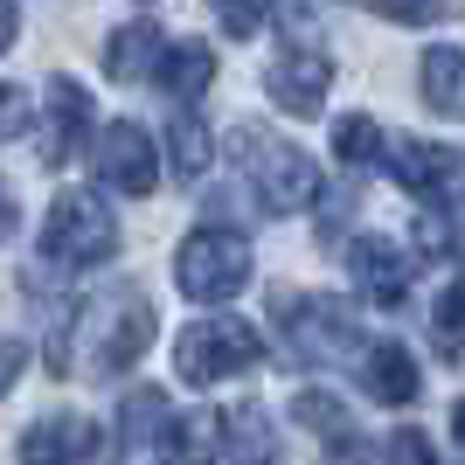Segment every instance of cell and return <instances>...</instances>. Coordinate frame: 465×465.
<instances>
[{
	"mask_svg": "<svg viewBox=\"0 0 465 465\" xmlns=\"http://www.w3.org/2000/svg\"><path fill=\"white\" fill-rule=\"evenodd\" d=\"M223 417H181L160 389H133L118 410V465H209Z\"/></svg>",
	"mask_w": 465,
	"mask_h": 465,
	"instance_id": "cell-1",
	"label": "cell"
},
{
	"mask_svg": "<svg viewBox=\"0 0 465 465\" xmlns=\"http://www.w3.org/2000/svg\"><path fill=\"white\" fill-rule=\"evenodd\" d=\"M146 348H153V299L139 285H118L104 306H91V320H84V361L77 369L91 375H125L146 361Z\"/></svg>",
	"mask_w": 465,
	"mask_h": 465,
	"instance_id": "cell-2",
	"label": "cell"
},
{
	"mask_svg": "<svg viewBox=\"0 0 465 465\" xmlns=\"http://www.w3.org/2000/svg\"><path fill=\"white\" fill-rule=\"evenodd\" d=\"M118 257V223L97 194H56L42 223V264L49 272H97Z\"/></svg>",
	"mask_w": 465,
	"mask_h": 465,
	"instance_id": "cell-3",
	"label": "cell"
},
{
	"mask_svg": "<svg viewBox=\"0 0 465 465\" xmlns=\"http://www.w3.org/2000/svg\"><path fill=\"white\" fill-rule=\"evenodd\" d=\"M236 160H243L257 202H264L272 215H292V209H306L312 194H320V167H312L292 139H278V133L243 125V133H236Z\"/></svg>",
	"mask_w": 465,
	"mask_h": 465,
	"instance_id": "cell-4",
	"label": "cell"
},
{
	"mask_svg": "<svg viewBox=\"0 0 465 465\" xmlns=\"http://www.w3.org/2000/svg\"><path fill=\"white\" fill-rule=\"evenodd\" d=\"M264 361V341H257L251 320H236V312H202L188 333L174 341V369L181 382H223V375H243Z\"/></svg>",
	"mask_w": 465,
	"mask_h": 465,
	"instance_id": "cell-5",
	"label": "cell"
},
{
	"mask_svg": "<svg viewBox=\"0 0 465 465\" xmlns=\"http://www.w3.org/2000/svg\"><path fill=\"white\" fill-rule=\"evenodd\" d=\"M174 278L194 306H223V299H236L251 285V243L236 230H194L174 257Z\"/></svg>",
	"mask_w": 465,
	"mask_h": 465,
	"instance_id": "cell-6",
	"label": "cell"
},
{
	"mask_svg": "<svg viewBox=\"0 0 465 465\" xmlns=\"http://www.w3.org/2000/svg\"><path fill=\"white\" fill-rule=\"evenodd\" d=\"M285 333L299 361H369V333L341 299H285Z\"/></svg>",
	"mask_w": 465,
	"mask_h": 465,
	"instance_id": "cell-7",
	"label": "cell"
},
{
	"mask_svg": "<svg viewBox=\"0 0 465 465\" xmlns=\"http://www.w3.org/2000/svg\"><path fill=\"white\" fill-rule=\"evenodd\" d=\"M91 167H97V181L118 188V194H153V181H160V153H153V139H146V125H133V118H112V125L97 133Z\"/></svg>",
	"mask_w": 465,
	"mask_h": 465,
	"instance_id": "cell-8",
	"label": "cell"
},
{
	"mask_svg": "<svg viewBox=\"0 0 465 465\" xmlns=\"http://www.w3.org/2000/svg\"><path fill=\"white\" fill-rule=\"evenodd\" d=\"M327 84H333V63L312 42H285L272 56V70H264V91H272V104L285 118H312L327 104Z\"/></svg>",
	"mask_w": 465,
	"mask_h": 465,
	"instance_id": "cell-9",
	"label": "cell"
},
{
	"mask_svg": "<svg viewBox=\"0 0 465 465\" xmlns=\"http://www.w3.org/2000/svg\"><path fill=\"white\" fill-rule=\"evenodd\" d=\"M84 133H91V91L77 77H49V97H42V118H35L42 167H63L84 146Z\"/></svg>",
	"mask_w": 465,
	"mask_h": 465,
	"instance_id": "cell-10",
	"label": "cell"
},
{
	"mask_svg": "<svg viewBox=\"0 0 465 465\" xmlns=\"http://www.w3.org/2000/svg\"><path fill=\"white\" fill-rule=\"evenodd\" d=\"M348 272H354V285L369 292L375 306H403L410 299V257L396 251V243H382V236H361V243H354Z\"/></svg>",
	"mask_w": 465,
	"mask_h": 465,
	"instance_id": "cell-11",
	"label": "cell"
},
{
	"mask_svg": "<svg viewBox=\"0 0 465 465\" xmlns=\"http://www.w3.org/2000/svg\"><path fill=\"white\" fill-rule=\"evenodd\" d=\"M97 451V424L91 417H42L21 430V465H77Z\"/></svg>",
	"mask_w": 465,
	"mask_h": 465,
	"instance_id": "cell-12",
	"label": "cell"
},
{
	"mask_svg": "<svg viewBox=\"0 0 465 465\" xmlns=\"http://www.w3.org/2000/svg\"><path fill=\"white\" fill-rule=\"evenodd\" d=\"M292 417H299V424L320 438L327 465H354V459H361V445H354V417L333 403L327 389H299V396H292Z\"/></svg>",
	"mask_w": 465,
	"mask_h": 465,
	"instance_id": "cell-13",
	"label": "cell"
},
{
	"mask_svg": "<svg viewBox=\"0 0 465 465\" xmlns=\"http://www.w3.org/2000/svg\"><path fill=\"white\" fill-rule=\"evenodd\" d=\"M167 49H174V42L160 35L153 21H125V28L104 42V70H112L118 84H146V77H160Z\"/></svg>",
	"mask_w": 465,
	"mask_h": 465,
	"instance_id": "cell-14",
	"label": "cell"
},
{
	"mask_svg": "<svg viewBox=\"0 0 465 465\" xmlns=\"http://www.w3.org/2000/svg\"><path fill=\"white\" fill-rule=\"evenodd\" d=\"M389 167H396V181H403L410 194H445V181L459 174V153L451 146H438V139H389Z\"/></svg>",
	"mask_w": 465,
	"mask_h": 465,
	"instance_id": "cell-15",
	"label": "cell"
},
{
	"mask_svg": "<svg viewBox=\"0 0 465 465\" xmlns=\"http://www.w3.org/2000/svg\"><path fill=\"white\" fill-rule=\"evenodd\" d=\"M215 465H278V430L257 403L223 410V459Z\"/></svg>",
	"mask_w": 465,
	"mask_h": 465,
	"instance_id": "cell-16",
	"label": "cell"
},
{
	"mask_svg": "<svg viewBox=\"0 0 465 465\" xmlns=\"http://www.w3.org/2000/svg\"><path fill=\"white\" fill-rule=\"evenodd\" d=\"M361 382H369L375 403L403 410V403H417V389H424V369L410 361V348H396V341H375L369 361H361Z\"/></svg>",
	"mask_w": 465,
	"mask_h": 465,
	"instance_id": "cell-17",
	"label": "cell"
},
{
	"mask_svg": "<svg viewBox=\"0 0 465 465\" xmlns=\"http://www.w3.org/2000/svg\"><path fill=\"white\" fill-rule=\"evenodd\" d=\"M417 84H424V104L438 118H465V56L459 49H424V63H417Z\"/></svg>",
	"mask_w": 465,
	"mask_h": 465,
	"instance_id": "cell-18",
	"label": "cell"
},
{
	"mask_svg": "<svg viewBox=\"0 0 465 465\" xmlns=\"http://www.w3.org/2000/svg\"><path fill=\"white\" fill-rule=\"evenodd\" d=\"M417 243L430 257H465V194H430L417 209Z\"/></svg>",
	"mask_w": 465,
	"mask_h": 465,
	"instance_id": "cell-19",
	"label": "cell"
},
{
	"mask_svg": "<svg viewBox=\"0 0 465 465\" xmlns=\"http://www.w3.org/2000/svg\"><path fill=\"white\" fill-rule=\"evenodd\" d=\"M209 77H215V56L202 49V42H174V49H167V63H160V91L181 97V104H188Z\"/></svg>",
	"mask_w": 465,
	"mask_h": 465,
	"instance_id": "cell-20",
	"label": "cell"
},
{
	"mask_svg": "<svg viewBox=\"0 0 465 465\" xmlns=\"http://www.w3.org/2000/svg\"><path fill=\"white\" fill-rule=\"evenodd\" d=\"M333 153L348 167H375V160H389V139L369 112H348V118H333Z\"/></svg>",
	"mask_w": 465,
	"mask_h": 465,
	"instance_id": "cell-21",
	"label": "cell"
},
{
	"mask_svg": "<svg viewBox=\"0 0 465 465\" xmlns=\"http://www.w3.org/2000/svg\"><path fill=\"white\" fill-rule=\"evenodd\" d=\"M167 146H174V181H181V188H194V181L209 174L215 146H209V133H202V118H194V112H181V118H174Z\"/></svg>",
	"mask_w": 465,
	"mask_h": 465,
	"instance_id": "cell-22",
	"label": "cell"
},
{
	"mask_svg": "<svg viewBox=\"0 0 465 465\" xmlns=\"http://www.w3.org/2000/svg\"><path fill=\"white\" fill-rule=\"evenodd\" d=\"M430 333H438V348H445V354H465V278H451V285L438 292Z\"/></svg>",
	"mask_w": 465,
	"mask_h": 465,
	"instance_id": "cell-23",
	"label": "cell"
},
{
	"mask_svg": "<svg viewBox=\"0 0 465 465\" xmlns=\"http://www.w3.org/2000/svg\"><path fill=\"white\" fill-rule=\"evenodd\" d=\"M375 465H438V459H430V438H424V430L403 424V430L382 445V459H375Z\"/></svg>",
	"mask_w": 465,
	"mask_h": 465,
	"instance_id": "cell-24",
	"label": "cell"
},
{
	"mask_svg": "<svg viewBox=\"0 0 465 465\" xmlns=\"http://www.w3.org/2000/svg\"><path fill=\"white\" fill-rule=\"evenodd\" d=\"M215 15H223V28H230V35L251 42L257 28H264V15H272V0H215Z\"/></svg>",
	"mask_w": 465,
	"mask_h": 465,
	"instance_id": "cell-25",
	"label": "cell"
},
{
	"mask_svg": "<svg viewBox=\"0 0 465 465\" xmlns=\"http://www.w3.org/2000/svg\"><path fill=\"white\" fill-rule=\"evenodd\" d=\"M35 125V104H28V91L21 84H0V139H15Z\"/></svg>",
	"mask_w": 465,
	"mask_h": 465,
	"instance_id": "cell-26",
	"label": "cell"
},
{
	"mask_svg": "<svg viewBox=\"0 0 465 465\" xmlns=\"http://www.w3.org/2000/svg\"><path fill=\"white\" fill-rule=\"evenodd\" d=\"M382 21H410V28H424V21H438L451 7V0H369Z\"/></svg>",
	"mask_w": 465,
	"mask_h": 465,
	"instance_id": "cell-27",
	"label": "cell"
},
{
	"mask_svg": "<svg viewBox=\"0 0 465 465\" xmlns=\"http://www.w3.org/2000/svg\"><path fill=\"white\" fill-rule=\"evenodd\" d=\"M21 369H28V348H21V341H0V396L21 382Z\"/></svg>",
	"mask_w": 465,
	"mask_h": 465,
	"instance_id": "cell-28",
	"label": "cell"
},
{
	"mask_svg": "<svg viewBox=\"0 0 465 465\" xmlns=\"http://www.w3.org/2000/svg\"><path fill=\"white\" fill-rule=\"evenodd\" d=\"M15 28H21V15H15V7H7V0H0V56L15 49Z\"/></svg>",
	"mask_w": 465,
	"mask_h": 465,
	"instance_id": "cell-29",
	"label": "cell"
},
{
	"mask_svg": "<svg viewBox=\"0 0 465 465\" xmlns=\"http://www.w3.org/2000/svg\"><path fill=\"white\" fill-rule=\"evenodd\" d=\"M7 230H15V194L0 188V236H7Z\"/></svg>",
	"mask_w": 465,
	"mask_h": 465,
	"instance_id": "cell-30",
	"label": "cell"
},
{
	"mask_svg": "<svg viewBox=\"0 0 465 465\" xmlns=\"http://www.w3.org/2000/svg\"><path fill=\"white\" fill-rule=\"evenodd\" d=\"M451 438H459V445H465V403L451 410Z\"/></svg>",
	"mask_w": 465,
	"mask_h": 465,
	"instance_id": "cell-31",
	"label": "cell"
}]
</instances>
